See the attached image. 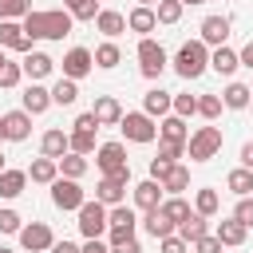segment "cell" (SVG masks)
<instances>
[{
  "label": "cell",
  "instance_id": "obj_6",
  "mask_svg": "<svg viewBox=\"0 0 253 253\" xmlns=\"http://www.w3.org/2000/svg\"><path fill=\"white\" fill-rule=\"evenodd\" d=\"M107 206L103 202H83L79 206V233L87 237V241H95V237H103L107 233Z\"/></svg>",
  "mask_w": 253,
  "mask_h": 253
},
{
  "label": "cell",
  "instance_id": "obj_53",
  "mask_svg": "<svg viewBox=\"0 0 253 253\" xmlns=\"http://www.w3.org/2000/svg\"><path fill=\"white\" fill-rule=\"evenodd\" d=\"M111 253H142V245L130 237V241H123V245H111Z\"/></svg>",
  "mask_w": 253,
  "mask_h": 253
},
{
  "label": "cell",
  "instance_id": "obj_7",
  "mask_svg": "<svg viewBox=\"0 0 253 253\" xmlns=\"http://www.w3.org/2000/svg\"><path fill=\"white\" fill-rule=\"evenodd\" d=\"M134 225H138V217H134V210H130V206H111V213H107V233H111V245L130 241V237H134Z\"/></svg>",
  "mask_w": 253,
  "mask_h": 253
},
{
  "label": "cell",
  "instance_id": "obj_21",
  "mask_svg": "<svg viewBox=\"0 0 253 253\" xmlns=\"http://www.w3.org/2000/svg\"><path fill=\"white\" fill-rule=\"evenodd\" d=\"M47 107H51V91L43 83H28L24 87V111L28 115H43Z\"/></svg>",
  "mask_w": 253,
  "mask_h": 253
},
{
  "label": "cell",
  "instance_id": "obj_11",
  "mask_svg": "<svg viewBox=\"0 0 253 253\" xmlns=\"http://www.w3.org/2000/svg\"><path fill=\"white\" fill-rule=\"evenodd\" d=\"M91 67H95V51H87V47H71L63 55V79H75L79 83Z\"/></svg>",
  "mask_w": 253,
  "mask_h": 253
},
{
  "label": "cell",
  "instance_id": "obj_52",
  "mask_svg": "<svg viewBox=\"0 0 253 253\" xmlns=\"http://www.w3.org/2000/svg\"><path fill=\"white\" fill-rule=\"evenodd\" d=\"M71 130H99V119H95L91 111H83V115L71 123Z\"/></svg>",
  "mask_w": 253,
  "mask_h": 253
},
{
  "label": "cell",
  "instance_id": "obj_41",
  "mask_svg": "<svg viewBox=\"0 0 253 253\" xmlns=\"http://www.w3.org/2000/svg\"><path fill=\"white\" fill-rule=\"evenodd\" d=\"M32 12V0H0V20H24Z\"/></svg>",
  "mask_w": 253,
  "mask_h": 253
},
{
  "label": "cell",
  "instance_id": "obj_36",
  "mask_svg": "<svg viewBox=\"0 0 253 253\" xmlns=\"http://www.w3.org/2000/svg\"><path fill=\"white\" fill-rule=\"evenodd\" d=\"M59 170H63V178H75V182H79V178L87 174V154H71V150H67V154L59 158Z\"/></svg>",
  "mask_w": 253,
  "mask_h": 253
},
{
  "label": "cell",
  "instance_id": "obj_20",
  "mask_svg": "<svg viewBox=\"0 0 253 253\" xmlns=\"http://www.w3.org/2000/svg\"><path fill=\"white\" fill-rule=\"evenodd\" d=\"M126 28H130V32H138V36L146 40V32H154V28H158V16H154V8H142V4H134V8L126 12Z\"/></svg>",
  "mask_w": 253,
  "mask_h": 253
},
{
  "label": "cell",
  "instance_id": "obj_8",
  "mask_svg": "<svg viewBox=\"0 0 253 253\" xmlns=\"http://www.w3.org/2000/svg\"><path fill=\"white\" fill-rule=\"evenodd\" d=\"M138 71L146 75V79H158L162 71H166V51H162V43L158 40H138Z\"/></svg>",
  "mask_w": 253,
  "mask_h": 253
},
{
  "label": "cell",
  "instance_id": "obj_48",
  "mask_svg": "<svg viewBox=\"0 0 253 253\" xmlns=\"http://www.w3.org/2000/svg\"><path fill=\"white\" fill-rule=\"evenodd\" d=\"M174 166H178V162H166V158H150V178H154V182H162V178H166Z\"/></svg>",
  "mask_w": 253,
  "mask_h": 253
},
{
  "label": "cell",
  "instance_id": "obj_31",
  "mask_svg": "<svg viewBox=\"0 0 253 253\" xmlns=\"http://www.w3.org/2000/svg\"><path fill=\"white\" fill-rule=\"evenodd\" d=\"M210 67H213L217 75H233V71L241 67V59H237V51H229V47H217V51L210 55Z\"/></svg>",
  "mask_w": 253,
  "mask_h": 253
},
{
  "label": "cell",
  "instance_id": "obj_62",
  "mask_svg": "<svg viewBox=\"0 0 253 253\" xmlns=\"http://www.w3.org/2000/svg\"><path fill=\"white\" fill-rule=\"evenodd\" d=\"M4 63H8V59H4V47H0V67H4Z\"/></svg>",
  "mask_w": 253,
  "mask_h": 253
},
{
  "label": "cell",
  "instance_id": "obj_16",
  "mask_svg": "<svg viewBox=\"0 0 253 253\" xmlns=\"http://www.w3.org/2000/svg\"><path fill=\"white\" fill-rule=\"evenodd\" d=\"M40 150H43V158H63L67 150H71V138H67V130H59V126H51V130H43V138H40Z\"/></svg>",
  "mask_w": 253,
  "mask_h": 253
},
{
  "label": "cell",
  "instance_id": "obj_38",
  "mask_svg": "<svg viewBox=\"0 0 253 253\" xmlns=\"http://www.w3.org/2000/svg\"><path fill=\"white\" fill-rule=\"evenodd\" d=\"M119 59H123L119 43H111V40H107V43H99V47H95V67H107V71H111V67H119Z\"/></svg>",
  "mask_w": 253,
  "mask_h": 253
},
{
  "label": "cell",
  "instance_id": "obj_25",
  "mask_svg": "<svg viewBox=\"0 0 253 253\" xmlns=\"http://www.w3.org/2000/svg\"><path fill=\"white\" fill-rule=\"evenodd\" d=\"M142 225H146V233H150L154 241H162V237H170V233H178V225H174V221H170V217L162 213V206H158V210H150V213L142 217Z\"/></svg>",
  "mask_w": 253,
  "mask_h": 253
},
{
  "label": "cell",
  "instance_id": "obj_28",
  "mask_svg": "<svg viewBox=\"0 0 253 253\" xmlns=\"http://www.w3.org/2000/svg\"><path fill=\"white\" fill-rule=\"evenodd\" d=\"M206 221H210V217H202V213H190V217H186V221L178 225V237H182L186 245H194V241H202V237L210 233V225H206Z\"/></svg>",
  "mask_w": 253,
  "mask_h": 253
},
{
  "label": "cell",
  "instance_id": "obj_3",
  "mask_svg": "<svg viewBox=\"0 0 253 253\" xmlns=\"http://www.w3.org/2000/svg\"><path fill=\"white\" fill-rule=\"evenodd\" d=\"M95 166L103 170V178H123L130 182V162H126V146L123 142H103L95 150Z\"/></svg>",
  "mask_w": 253,
  "mask_h": 253
},
{
  "label": "cell",
  "instance_id": "obj_58",
  "mask_svg": "<svg viewBox=\"0 0 253 253\" xmlns=\"http://www.w3.org/2000/svg\"><path fill=\"white\" fill-rule=\"evenodd\" d=\"M134 4H142V8H158V0H134Z\"/></svg>",
  "mask_w": 253,
  "mask_h": 253
},
{
  "label": "cell",
  "instance_id": "obj_45",
  "mask_svg": "<svg viewBox=\"0 0 253 253\" xmlns=\"http://www.w3.org/2000/svg\"><path fill=\"white\" fill-rule=\"evenodd\" d=\"M20 79H24V67H20V63H12V59H8V63H4V67H0V87H16V83H20Z\"/></svg>",
  "mask_w": 253,
  "mask_h": 253
},
{
  "label": "cell",
  "instance_id": "obj_56",
  "mask_svg": "<svg viewBox=\"0 0 253 253\" xmlns=\"http://www.w3.org/2000/svg\"><path fill=\"white\" fill-rule=\"evenodd\" d=\"M241 166H245V170H253V142H245V146H241Z\"/></svg>",
  "mask_w": 253,
  "mask_h": 253
},
{
  "label": "cell",
  "instance_id": "obj_37",
  "mask_svg": "<svg viewBox=\"0 0 253 253\" xmlns=\"http://www.w3.org/2000/svg\"><path fill=\"white\" fill-rule=\"evenodd\" d=\"M162 213H166V217H170L174 225H182V221H186V217H190L194 210H190V202H186V198L178 194V198H166V202H162Z\"/></svg>",
  "mask_w": 253,
  "mask_h": 253
},
{
  "label": "cell",
  "instance_id": "obj_43",
  "mask_svg": "<svg viewBox=\"0 0 253 253\" xmlns=\"http://www.w3.org/2000/svg\"><path fill=\"white\" fill-rule=\"evenodd\" d=\"M221 107H225L221 95H198V115H202V119H217Z\"/></svg>",
  "mask_w": 253,
  "mask_h": 253
},
{
  "label": "cell",
  "instance_id": "obj_12",
  "mask_svg": "<svg viewBox=\"0 0 253 253\" xmlns=\"http://www.w3.org/2000/svg\"><path fill=\"white\" fill-rule=\"evenodd\" d=\"M0 47H12V51H20V55H28V51H32V36L24 32V24L0 20Z\"/></svg>",
  "mask_w": 253,
  "mask_h": 253
},
{
  "label": "cell",
  "instance_id": "obj_15",
  "mask_svg": "<svg viewBox=\"0 0 253 253\" xmlns=\"http://www.w3.org/2000/svg\"><path fill=\"white\" fill-rule=\"evenodd\" d=\"M4 134H8V142H24L28 134H32V115L20 107V111H8L4 115Z\"/></svg>",
  "mask_w": 253,
  "mask_h": 253
},
{
  "label": "cell",
  "instance_id": "obj_47",
  "mask_svg": "<svg viewBox=\"0 0 253 253\" xmlns=\"http://www.w3.org/2000/svg\"><path fill=\"white\" fill-rule=\"evenodd\" d=\"M233 217H237L245 229H253V198H237V206H233Z\"/></svg>",
  "mask_w": 253,
  "mask_h": 253
},
{
  "label": "cell",
  "instance_id": "obj_24",
  "mask_svg": "<svg viewBox=\"0 0 253 253\" xmlns=\"http://www.w3.org/2000/svg\"><path fill=\"white\" fill-rule=\"evenodd\" d=\"M158 134H162V142H178V146H186V142H190L186 119H178V115H166V119L158 123Z\"/></svg>",
  "mask_w": 253,
  "mask_h": 253
},
{
  "label": "cell",
  "instance_id": "obj_9",
  "mask_svg": "<svg viewBox=\"0 0 253 253\" xmlns=\"http://www.w3.org/2000/svg\"><path fill=\"white\" fill-rule=\"evenodd\" d=\"M51 202H55V210H75L79 213V206L87 198H83V186L75 178H55L51 182Z\"/></svg>",
  "mask_w": 253,
  "mask_h": 253
},
{
  "label": "cell",
  "instance_id": "obj_1",
  "mask_svg": "<svg viewBox=\"0 0 253 253\" xmlns=\"http://www.w3.org/2000/svg\"><path fill=\"white\" fill-rule=\"evenodd\" d=\"M71 20L75 16L67 8H51V12H28L20 24H24V32L32 40H63L71 32Z\"/></svg>",
  "mask_w": 253,
  "mask_h": 253
},
{
  "label": "cell",
  "instance_id": "obj_13",
  "mask_svg": "<svg viewBox=\"0 0 253 253\" xmlns=\"http://www.w3.org/2000/svg\"><path fill=\"white\" fill-rule=\"evenodd\" d=\"M20 67H24V75H28L32 83H40V79H47V75H51L55 59H51L47 51H28V55L20 59Z\"/></svg>",
  "mask_w": 253,
  "mask_h": 253
},
{
  "label": "cell",
  "instance_id": "obj_35",
  "mask_svg": "<svg viewBox=\"0 0 253 253\" xmlns=\"http://www.w3.org/2000/svg\"><path fill=\"white\" fill-rule=\"evenodd\" d=\"M221 210V198H217V190H198V198H194V213H202V217H213Z\"/></svg>",
  "mask_w": 253,
  "mask_h": 253
},
{
  "label": "cell",
  "instance_id": "obj_40",
  "mask_svg": "<svg viewBox=\"0 0 253 253\" xmlns=\"http://www.w3.org/2000/svg\"><path fill=\"white\" fill-rule=\"evenodd\" d=\"M154 16H158V24H178L182 20V0H158Z\"/></svg>",
  "mask_w": 253,
  "mask_h": 253
},
{
  "label": "cell",
  "instance_id": "obj_30",
  "mask_svg": "<svg viewBox=\"0 0 253 253\" xmlns=\"http://www.w3.org/2000/svg\"><path fill=\"white\" fill-rule=\"evenodd\" d=\"M249 99H253V87H245V83H229L225 95H221V103H225L229 111H245Z\"/></svg>",
  "mask_w": 253,
  "mask_h": 253
},
{
  "label": "cell",
  "instance_id": "obj_14",
  "mask_svg": "<svg viewBox=\"0 0 253 253\" xmlns=\"http://www.w3.org/2000/svg\"><path fill=\"white\" fill-rule=\"evenodd\" d=\"M142 111H146L150 119H162V115H170V111H174V95H170V91H162V87H150V91L142 95Z\"/></svg>",
  "mask_w": 253,
  "mask_h": 253
},
{
  "label": "cell",
  "instance_id": "obj_33",
  "mask_svg": "<svg viewBox=\"0 0 253 253\" xmlns=\"http://www.w3.org/2000/svg\"><path fill=\"white\" fill-rule=\"evenodd\" d=\"M75 99H79V83L75 79H59L51 87V103H59V107H75Z\"/></svg>",
  "mask_w": 253,
  "mask_h": 253
},
{
  "label": "cell",
  "instance_id": "obj_59",
  "mask_svg": "<svg viewBox=\"0 0 253 253\" xmlns=\"http://www.w3.org/2000/svg\"><path fill=\"white\" fill-rule=\"evenodd\" d=\"M4 138H8V134H4V115H0V142H4Z\"/></svg>",
  "mask_w": 253,
  "mask_h": 253
},
{
  "label": "cell",
  "instance_id": "obj_22",
  "mask_svg": "<svg viewBox=\"0 0 253 253\" xmlns=\"http://www.w3.org/2000/svg\"><path fill=\"white\" fill-rule=\"evenodd\" d=\"M123 198H126V182L123 178H103L95 186V202H103V206H123Z\"/></svg>",
  "mask_w": 253,
  "mask_h": 253
},
{
  "label": "cell",
  "instance_id": "obj_27",
  "mask_svg": "<svg viewBox=\"0 0 253 253\" xmlns=\"http://www.w3.org/2000/svg\"><path fill=\"white\" fill-rule=\"evenodd\" d=\"M28 178L40 182V186H51V182L59 178V162H55V158H36V162L28 166Z\"/></svg>",
  "mask_w": 253,
  "mask_h": 253
},
{
  "label": "cell",
  "instance_id": "obj_49",
  "mask_svg": "<svg viewBox=\"0 0 253 253\" xmlns=\"http://www.w3.org/2000/svg\"><path fill=\"white\" fill-rule=\"evenodd\" d=\"M158 245H162V253H190V245H186V241H182L178 233H170V237H162Z\"/></svg>",
  "mask_w": 253,
  "mask_h": 253
},
{
  "label": "cell",
  "instance_id": "obj_46",
  "mask_svg": "<svg viewBox=\"0 0 253 253\" xmlns=\"http://www.w3.org/2000/svg\"><path fill=\"white\" fill-rule=\"evenodd\" d=\"M24 229V217L16 210H0V233H20Z\"/></svg>",
  "mask_w": 253,
  "mask_h": 253
},
{
  "label": "cell",
  "instance_id": "obj_51",
  "mask_svg": "<svg viewBox=\"0 0 253 253\" xmlns=\"http://www.w3.org/2000/svg\"><path fill=\"white\" fill-rule=\"evenodd\" d=\"M182 154H186V146H178V142H162L158 146V158H166V162H178Z\"/></svg>",
  "mask_w": 253,
  "mask_h": 253
},
{
  "label": "cell",
  "instance_id": "obj_4",
  "mask_svg": "<svg viewBox=\"0 0 253 253\" xmlns=\"http://www.w3.org/2000/svg\"><path fill=\"white\" fill-rule=\"evenodd\" d=\"M119 130L126 134V142H154L158 138V126H154V119L146 111H126L123 123H119Z\"/></svg>",
  "mask_w": 253,
  "mask_h": 253
},
{
  "label": "cell",
  "instance_id": "obj_39",
  "mask_svg": "<svg viewBox=\"0 0 253 253\" xmlns=\"http://www.w3.org/2000/svg\"><path fill=\"white\" fill-rule=\"evenodd\" d=\"M63 8L75 16V20H95L103 8H99V0H63Z\"/></svg>",
  "mask_w": 253,
  "mask_h": 253
},
{
  "label": "cell",
  "instance_id": "obj_44",
  "mask_svg": "<svg viewBox=\"0 0 253 253\" xmlns=\"http://www.w3.org/2000/svg\"><path fill=\"white\" fill-rule=\"evenodd\" d=\"M174 115H178V119L198 115V99H194V95H174Z\"/></svg>",
  "mask_w": 253,
  "mask_h": 253
},
{
  "label": "cell",
  "instance_id": "obj_26",
  "mask_svg": "<svg viewBox=\"0 0 253 253\" xmlns=\"http://www.w3.org/2000/svg\"><path fill=\"white\" fill-rule=\"evenodd\" d=\"M213 237L221 241V245H245V237H249V229L237 221V217H225V221H217V229H213Z\"/></svg>",
  "mask_w": 253,
  "mask_h": 253
},
{
  "label": "cell",
  "instance_id": "obj_19",
  "mask_svg": "<svg viewBox=\"0 0 253 253\" xmlns=\"http://www.w3.org/2000/svg\"><path fill=\"white\" fill-rule=\"evenodd\" d=\"M91 115L99 119V126H115V123H123V107H119L115 95H99L95 107H91Z\"/></svg>",
  "mask_w": 253,
  "mask_h": 253
},
{
  "label": "cell",
  "instance_id": "obj_50",
  "mask_svg": "<svg viewBox=\"0 0 253 253\" xmlns=\"http://www.w3.org/2000/svg\"><path fill=\"white\" fill-rule=\"evenodd\" d=\"M221 249H225V245H221L213 233H206L202 241H194V253H221Z\"/></svg>",
  "mask_w": 253,
  "mask_h": 253
},
{
  "label": "cell",
  "instance_id": "obj_57",
  "mask_svg": "<svg viewBox=\"0 0 253 253\" xmlns=\"http://www.w3.org/2000/svg\"><path fill=\"white\" fill-rule=\"evenodd\" d=\"M83 253H111V249H107V245L95 237V241H87V245H83Z\"/></svg>",
  "mask_w": 253,
  "mask_h": 253
},
{
  "label": "cell",
  "instance_id": "obj_34",
  "mask_svg": "<svg viewBox=\"0 0 253 253\" xmlns=\"http://www.w3.org/2000/svg\"><path fill=\"white\" fill-rule=\"evenodd\" d=\"M162 190H166L170 198H178L182 190H190V170H186V166H174V170L162 178Z\"/></svg>",
  "mask_w": 253,
  "mask_h": 253
},
{
  "label": "cell",
  "instance_id": "obj_63",
  "mask_svg": "<svg viewBox=\"0 0 253 253\" xmlns=\"http://www.w3.org/2000/svg\"><path fill=\"white\" fill-rule=\"evenodd\" d=\"M0 253H12V249H4V245H0Z\"/></svg>",
  "mask_w": 253,
  "mask_h": 253
},
{
  "label": "cell",
  "instance_id": "obj_18",
  "mask_svg": "<svg viewBox=\"0 0 253 253\" xmlns=\"http://www.w3.org/2000/svg\"><path fill=\"white\" fill-rule=\"evenodd\" d=\"M198 32H202V43H217V47H225V36H229V16H206Z\"/></svg>",
  "mask_w": 253,
  "mask_h": 253
},
{
  "label": "cell",
  "instance_id": "obj_42",
  "mask_svg": "<svg viewBox=\"0 0 253 253\" xmlns=\"http://www.w3.org/2000/svg\"><path fill=\"white\" fill-rule=\"evenodd\" d=\"M71 154H91L95 150V130H71Z\"/></svg>",
  "mask_w": 253,
  "mask_h": 253
},
{
  "label": "cell",
  "instance_id": "obj_5",
  "mask_svg": "<svg viewBox=\"0 0 253 253\" xmlns=\"http://www.w3.org/2000/svg\"><path fill=\"white\" fill-rule=\"evenodd\" d=\"M186 150H190L194 162H210V158L221 150V130H217V126H198V130L190 134Z\"/></svg>",
  "mask_w": 253,
  "mask_h": 253
},
{
  "label": "cell",
  "instance_id": "obj_61",
  "mask_svg": "<svg viewBox=\"0 0 253 253\" xmlns=\"http://www.w3.org/2000/svg\"><path fill=\"white\" fill-rule=\"evenodd\" d=\"M4 170H8V166H4V154H0V174H4Z\"/></svg>",
  "mask_w": 253,
  "mask_h": 253
},
{
  "label": "cell",
  "instance_id": "obj_60",
  "mask_svg": "<svg viewBox=\"0 0 253 253\" xmlns=\"http://www.w3.org/2000/svg\"><path fill=\"white\" fill-rule=\"evenodd\" d=\"M186 4H206V0H182V8H186Z\"/></svg>",
  "mask_w": 253,
  "mask_h": 253
},
{
  "label": "cell",
  "instance_id": "obj_54",
  "mask_svg": "<svg viewBox=\"0 0 253 253\" xmlns=\"http://www.w3.org/2000/svg\"><path fill=\"white\" fill-rule=\"evenodd\" d=\"M237 59H241V67H249V71H253V40H249V43L237 51Z\"/></svg>",
  "mask_w": 253,
  "mask_h": 253
},
{
  "label": "cell",
  "instance_id": "obj_29",
  "mask_svg": "<svg viewBox=\"0 0 253 253\" xmlns=\"http://www.w3.org/2000/svg\"><path fill=\"white\" fill-rule=\"evenodd\" d=\"M28 186V170H4L0 174V198H20Z\"/></svg>",
  "mask_w": 253,
  "mask_h": 253
},
{
  "label": "cell",
  "instance_id": "obj_2",
  "mask_svg": "<svg viewBox=\"0 0 253 253\" xmlns=\"http://www.w3.org/2000/svg\"><path fill=\"white\" fill-rule=\"evenodd\" d=\"M206 67H210V47H206L202 40H186V43L178 47V55H174V71H178L182 79H198Z\"/></svg>",
  "mask_w": 253,
  "mask_h": 253
},
{
  "label": "cell",
  "instance_id": "obj_10",
  "mask_svg": "<svg viewBox=\"0 0 253 253\" xmlns=\"http://www.w3.org/2000/svg\"><path fill=\"white\" fill-rule=\"evenodd\" d=\"M20 245H24L28 253H43V249H51V245H55V233H51V225H47V221H32V225H24V229H20Z\"/></svg>",
  "mask_w": 253,
  "mask_h": 253
},
{
  "label": "cell",
  "instance_id": "obj_55",
  "mask_svg": "<svg viewBox=\"0 0 253 253\" xmlns=\"http://www.w3.org/2000/svg\"><path fill=\"white\" fill-rule=\"evenodd\" d=\"M51 253H83V249H79L75 241H55V245H51Z\"/></svg>",
  "mask_w": 253,
  "mask_h": 253
},
{
  "label": "cell",
  "instance_id": "obj_32",
  "mask_svg": "<svg viewBox=\"0 0 253 253\" xmlns=\"http://www.w3.org/2000/svg\"><path fill=\"white\" fill-rule=\"evenodd\" d=\"M225 186L237 194V198H249L253 194V170H245V166H237V170H229V178H225Z\"/></svg>",
  "mask_w": 253,
  "mask_h": 253
},
{
  "label": "cell",
  "instance_id": "obj_23",
  "mask_svg": "<svg viewBox=\"0 0 253 253\" xmlns=\"http://www.w3.org/2000/svg\"><path fill=\"white\" fill-rule=\"evenodd\" d=\"M95 28H99L107 40H115V36H123V32H126V16H123V12H115V8H103V12L95 16Z\"/></svg>",
  "mask_w": 253,
  "mask_h": 253
},
{
  "label": "cell",
  "instance_id": "obj_17",
  "mask_svg": "<svg viewBox=\"0 0 253 253\" xmlns=\"http://www.w3.org/2000/svg\"><path fill=\"white\" fill-rule=\"evenodd\" d=\"M134 206H138L142 213L158 210V206H162V182H154V178L138 182V186H134Z\"/></svg>",
  "mask_w": 253,
  "mask_h": 253
}]
</instances>
